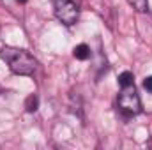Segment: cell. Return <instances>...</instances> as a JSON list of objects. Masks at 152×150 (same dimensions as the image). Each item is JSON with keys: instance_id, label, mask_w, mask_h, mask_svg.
<instances>
[{"instance_id": "cell-1", "label": "cell", "mask_w": 152, "mask_h": 150, "mask_svg": "<svg viewBox=\"0 0 152 150\" xmlns=\"http://www.w3.org/2000/svg\"><path fill=\"white\" fill-rule=\"evenodd\" d=\"M0 57L2 60L9 66V69L14 74L20 76H30L36 67H37V60L25 50L21 48H12V46H4L0 50Z\"/></svg>"}, {"instance_id": "cell-4", "label": "cell", "mask_w": 152, "mask_h": 150, "mask_svg": "<svg viewBox=\"0 0 152 150\" xmlns=\"http://www.w3.org/2000/svg\"><path fill=\"white\" fill-rule=\"evenodd\" d=\"M73 55H75L78 60H87L90 57V48L87 44H78V46H75V50H73Z\"/></svg>"}, {"instance_id": "cell-8", "label": "cell", "mask_w": 152, "mask_h": 150, "mask_svg": "<svg viewBox=\"0 0 152 150\" xmlns=\"http://www.w3.org/2000/svg\"><path fill=\"white\" fill-rule=\"evenodd\" d=\"M143 88L152 94V76H147V78L143 79Z\"/></svg>"}, {"instance_id": "cell-5", "label": "cell", "mask_w": 152, "mask_h": 150, "mask_svg": "<svg viewBox=\"0 0 152 150\" xmlns=\"http://www.w3.org/2000/svg\"><path fill=\"white\" fill-rule=\"evenodd\" d=\"M129 2V5L134 9V11H138V12H147L149 11V2L147 0H127Z\"/></svg>"}, {"instance_id": "cell-7", "label": "cell", "mask_w": 152, "mask_h": 150, "mask_svg": "<svg viewBox=\"0 0 152 150\" xmlns=\"http://www.w3.org/2000/svg\"><path fill=\"white\" fill-rule=\"evenodd\" d=\"M133 79H134V78H133V73H129V71H124V73H120V74H118V85H120V87L133 85V83H134Z\"/></svg>"}, {"instance_id": "cell-6", "label": "cell", "mask_w": 152, "mask_h": 150, "mask_svg": "<svg viewBox=\"0 0 152 150\" xmlns=\"http://www.w3.org/2000/svg\"><path fill=\"white\" fill-rule=\"evenodd\" d=\"M25 108H27V111H30V113L36 111V110L39 108V97L37 95H34V94L28 95L27 101H25Z\"/></svg>"}, {"instance_id": "cell-9", "label": "cell", "mask_w": 152, "mask_h": 150, "mask_svg": "<svg viewBox=\"0 0 152 150\" xmlns=\"http://www.w3.org/2000/svg\"><path fill=\"white\" fill-rule=\"evenodd\" d=\"M18 2H20V4H25V2H27V0H18Z\"/></svg>"}, {"instance_id": "cell-10", "label": "cell", "mask_w": 152, "mask_h": 150, "mask_svg": "<svg viewBox=\"0 0 152 150\" xmlns=\"http://www.w3.org/2000/svg\"><path fill=\"white\" fill-rule=\"evenodd\" d=\"M149 147H151V149H152V140H151V141H149Z\"/></svg>"}, {"instance_id": "cell-2", "label": "cell", "mask_w": 152, "mask_h": 150, "mask_svg": "<svg viewBox=\"0 0 152 150\" xmlns=\"http://www.w3.org/2000/svg\"><path fill=\"white\" fill-rule=\"evenodd\" d=\"M118 108L127 115H138L142 111V103H140V97L136 94L134 83L122 87V92L118 94Z\"/></svg>"}, {"instance_id": "cell-3", "label": "cell", "mask_w": 152, "mask_h": 150, "mask_svg": "<svg viewBox=\"0 0 152 150\" xmlns=\"http://www.w3.org/2000/svg\"><path fill=\"white\" fill-rule=\"evenodd\" d=\"M53 9H55V16L64 25L71 27V25L76 23V20H78V5L73 0H55Z\"/></svg>"}]
</instances>
